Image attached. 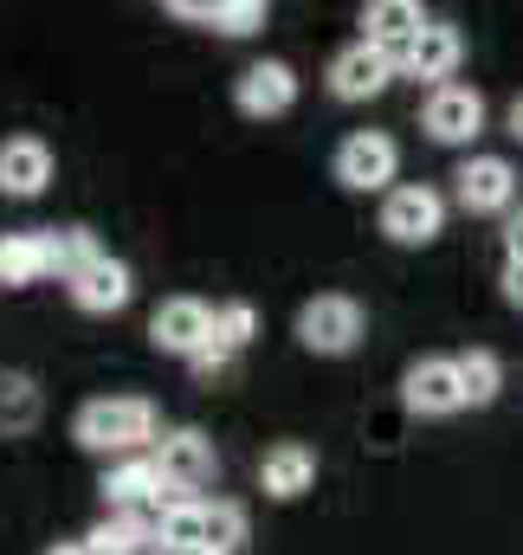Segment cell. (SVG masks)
<instances>
[{"label": "cell", "instance_id": "5b68a950", "mask_svg": "<svg viewBox=\"0 0 523 555\" xmlns=\"http://www.w3.org/2000/svg\"><path fill=\"white\" fill-rule=\"evenodd\" d=\"M394 175H400V149H394L388 130H356V137H343V149H336V181H343L349 194H388Z\"/></svg>", "mask_w": 523, "mask_h": 555}, {"label": "cell", "instance_id": "4fadbf2b", "mask_svg": "<svg viewBox=\"0 0 523 555\" xmlns=\"http://www.w3.org/2000/svg\"><path fill=\"white\" fill-rule=\"evenodd\" d=\"M233 104H240L246 117H284V111L297 104V72H291L284 59H259V65H246L240 85H233Z\"/></svg>", "mask_w": 523, "mask_h": 555}, {"label": "cell", "instance_id": "ba28073f", "mask_svg": "<svg viewBox=\"0 0 523 555\" xmlns=\"http://www.w3.org/2000/svg\"><path fill=\"white\" fill-rule=\"evenodd\" d=\"M452 194L465 214H518V168L505 155H465L452 175Z\"/></svg>", "mask_w": 523, "mask_h": 555}, {"label": "cell", "instance_id": "603a6c76", "mask_svg": "<svg viewBox=\"0 0 523 555\" xmlns=\"http://www.w3.org/2000/svg\"><path fill=\"white\" fill-rule=\"evenodd\" d=\"M259 336V310L253 304H214V349H227V356H240L246 343Z\"/></svg>", "mask_w": 523, "mask_h": 555}, {"label": "cell", "instance_id": "7c38bea8", "mask_svg": "<svg viewBox=\"0 0 523 555\" xmlns=\"http://www.w3.org/2000/svg\"><path fill=\"white\" fill-rule=\"evenodd\" d=\"M400 401L426 420L459 414V408H465V395H459V362H452V356H420V362L407 369V382H400Z\"/></svg>", "mask_w": 523, "mask_h": 555}, {"label": "cell", "instance_id": "44dd1931", "mask_svg": "<svg viewBox=\"0 0 523 555\" xmlns=\"http://www.w3.org/2000/svg\"><path fill=\"white\" fill-rule=\"evenodd\" d=\"M39 408L46 401H39V382L33 375H20V369L0 375V433H33L39 426Z\"/></svg>", "mask_w": 523, "mask_h": 555}, {"label": "cell", "instance_id": "4316f807", "mask_svg": "<svg viewBox=\"0 0 523 555\" xmlns=\"http://www.w3.org/2000/svg\"><path fill=\"white\" fill-rule=\"evenodd\" d=\"M505 297L523 310V259H505Z\"/></svg>", "mask_w": 523, "mask_h": 555}, {"label": "cell", "instance_id": "52a82bcc", "mask_svg": "<svg viewBox=\"0 0 523 555\" xmlns=\"http://www.w3.org/2000/svg\"><path fill=\"white\" fill-rule=\"evenodd\" d=\"M394 78H400V59L382 52V46H369V39H356V46H343V52L330 59V91H336L343 104H369V98H382Z\"/></svg>", "mask_w": 523, "mask_h": 555}, {"label": "cell", "instance_id": "f1b7e54d", "mask_svg": "<svg viewBox=\"0 0 523 555\" xmlns=\"http://www.w3.org/2000/svg\"><path fill=\"white\" fill-rule=\"evenodd\" d=\"M46 555H91V550H85V543H52Z\"/></svg>", "mask_w": 523, "mask_h": 555}, {"label": "cell", "instance_id": "6da1fadb", "mask_svg": "<svg viewBox=\"0 0 523 555\" xmlns=\"http://www.w3.org/2000/svg\"><path fill=\"white\" fill-rule=\"evenodd\" d=\"M72 439L98 459H136L155 446V408L142 395H104V401H85L72 420Z\"/></svg>", "mask_w": 523, "mask_h": 555}, {"label": "cell", "instance_id": "d6986e66", "mask_svg": "<svg viewBox=\"0 0 523 555\" xmlns=\"http://www.w3.org/2000/svg\"><path fill=\"white\" fill-rule=\"evenodd\" d=\"M452 362H459V395H465V408H492L498 388H505V362H498L492 349H465V356H452Z\"/></svg>", "mask_w": 523, "mask_h": 555}, {"label": "cell", "instance_id": "d4e9b609", "mask_svg": "<svg viewBox=\"0 0 523 555\" xmlns=\"http://www.w3.org/2000/svg\"><path fill=\"white\" fill-rule=\"evenodd\" d=\"M188 369H194V382H207V388H214V382H220V375H227V369H233V356H227V349H214V343H207V349H201V356H194V362H188Z\"/></svg>", "mask_w": 523, "mask_h": 555}, {"label": "cell", "instance_id": "9c48e42d", "mask_svg": "<svg viewBox=\"0 0 523 555\" xmlns=\"http://www.w3.org/2000/svg\"><path fill=\"white\" fill-rule=\"evenodd\" d=\"M149 343H155L162 356L194 362V356L214 343V310H207L201 297H162L155 317H149Z\"/></svg>", "mask_w": 523, "mask_h": 555}, {"label": "cell", "instance_id": "ffe728a7", "mask_svg": "<svg viewBox=\"0 0 523 555\" xmlns=\"http://www.w3.org/2000/svg\"><path fill=\"white\" fill-rule=\"evenodd\" d=\"M240 543H246V511L233 498H207V511H201V550L233 555Z\"/></svg>", "mask_w": 523, "mask_h": 555}, {"label": "cell", "instance_id": "9a60e30c", "mask_svg": "<svg viewBox=\"0 0 523 555\" xmlns=\"http://www.w3.org/2000/svg\"><path fill=\"white\" fill-rule=\"evenodd\" d=\"M310 485H317V452H310V446L284 439V446H271V452L259 459V491L265 498L291 504V498H304Z\"/></svg>", "mask_w": 523, "mask_h": 555}, {"label": "cell", "instance_id": "8fae6325", "mask_svg": "<svg viewBox=\"0 0 523 555\" xmlns=\"http://www.w3.org/2000/svg\"><path fill=\"white\" fill-rule=\"evenodd\" d=\"M98 491H104L111 517H142V511L155 517V511H162V491H168V485H162L155 459H149V452H136V459H117V465L104 472V485H98Z\"/></svg>", "mask_w": 523, "mask_h": 555}, {"label": "cell", "instance_id": "7402d4cb", "mask_svg": "<svg viewBox=\"0 0 523 555\" xmlns=\"http://www.w3.org/2000/svg\"><path fill=\"white\" fill-rule=\"evenodd\" d=\"M46 278V253H39V233H0V291H20Z\"/></svg>", "mask_w": 523, "mask_h": 555}, {"label": "cell", "instance_id": "83f0119b", "mask_svg": "<svg viewBox=\"0 0 523 555\" xmlns=\"http://www.w3.org/2000/svg\"><path fill=\"white\" fill-rule=\"evenodd\" d=\"M505 124H511V137L523 142V91H518V98H511V117H505Z\"/></svg>", "mask_w": 523, "mask_h": 555}, {"label": "cell", "instance_id": "ac0fdd59", "mask_svg": "<svg viewBox=\"0 0 523 555\" xmlns=\"http://www.w3.org/2000/svg\"><path fill=\"white\" fill-rule=\"evenodd\" d=\"M39 253H46V278H65V284L85 272L91 259H104V246L85 227H46L39 233Z\"/></svg>", "mask_w": 523, "mask_h": 555}, {"label": "cell", "instance_id": "8992f818", "mask_svg": "<svg viewBox=\"0 0 523 555\" xmlns=\"http://www.w3.org/2000/svg\"><path fill=\"white\" fill-rule=\"evenodd\" d=\"M420 130L433 142H446V149H459V142H479L485 137V98L472 91V85H439V91H426V104H420Z\"/></svg>", "mask_w": 523, "mask_h": 555}, {"label": "cell", "instance_id": "cb8c5ba5", "mask_svg": "<svg viewBox=\"0 0 523 555\" xmlns=\"http://www.w3.org/2000/svg\"><path fill=\"white\" fill-rule=\"evenodd\" d=\"M207 26L227 33V39H246V33L265 26V0H214L207 7Z\"/></svg>", "mask_w": 523, "mask_h": 555}, {"label": "cell", "instance_id": "3957f363", "mask_svg": "<svg viewBox=\"0 0 523 555\" xmlns=\"http://www.w3.org/2000/svg\"><path fill=\"white\" fill-rule=\"evenodd\" d=\"M362 330H369V317H362V304L343 297V291H323V297H310V304L297 310V343H304L310 356H349V349L362 343Z\"/></svg>", "mask_w": 523, "mask_h": 555}, {"label": "cell", "instance_id": "30bf717a", "mask_svg": "<svg viewBox=\"0 0 523 555\" xmlns=\"http://www.w3.org/2000/svg\"><path fill=\"white\" fill-rule=\"evenodd\" d=\"M459 59H465V33L452 26V20H426L420 26V39L400 52V78H420V85H452V72H459Z\"/></svg>", "mask_w": 523, "mask_h": 555}, {"label": "cell", "instance_id": "484cf974", "mask_svg": "<svg viewBox=\"0 0 523 555\" xmlns=\"http://www.w3.org/2000/svg\"><path fill=\"white\" fill-rule=\"evenodd\" d=\"M505 259H523V207L505 220Z\"/></svg>", "mask_w": 523, "mask_h": 555}, {"label": "cell", "instance_id": "f546056e", "mask_svg": "<svg viewBox=\"0 0 523 555\" xmlns=\"http://www.w3.org/2000/svg\"><path fill=\"white\" fill-rule=\"evenodd\" d=\"M162 555H207V550H162Z\"/></svg>", "mask_w": 523, "mask_h": 555}, {"label": "cell", "instance_id": "5bb4252c", "mask_svg": "<svg viewBox=\"0 0 523 555\" xmlns=\"http://www.w3.org/2000/svg\"><path fill=\"white\" fill-rule=\"evenodd\" d=\"M46 181H52V149H46V137H7L0 142V194L7 201H33V194H46Z\"/></svg>", "mask_w": 523, "mask_h": 555}, {"label": "cell", "instance_id": "2e32d148", "mask_svg": "<svg viewBox=\"0 0 523 555\" xmlns=\"http://www.w3.org/2000/svg\"><path fill=\"white\" fill-rule=\"evenodd\" d=\"M130 266H124V259H111V253H104V259H91V266H85V272L72 278V304H78V310H91V317H111V310H124V304H130Z\"/></svg>", "mask_w": 523, "mask_h": 555}, {"label": "cell", "instance_id": "7a4b0ae2", "mask_svg": "<svg viewBox=\"0 0 523 555\" xmlns=\"http://www.w3.org/2000/svg\"><path fill=\"white\" fill-rule=\"evenodd\" d=\"M149 459H155L168 498H201V491L220 478V452H214V439H207L201 426H175V433H162V439L149 446Z\"/></svg>", "mask_w": 523, "mask_h": 555}, {"label": "cell", "instance_id": "277c9868", "mask_svg": "<svg viewBox=\"0 0 523 555\" xmlns=\"http://www.w3.org/2000/svg\"><path fill=\"white\" fill-rule=\"evenodd\" d=\"M439 227H446V194H439V188H426V181L388 188V201H382V233H388L394 246H433Z\"/></svg>", "mask_w": 523, "mask_h": 555}, {"label": "cell", "instance_id": "e0dca14e", "mask_svg": "<svg viewBox=\"0 0 523 555\" xmlns=\"http://www.w3.org/2000/svg\"><path fill=\"white\" fill-rule=\"evenodd\" d=\"M420 26H426V13H420L413 0H369V7H362V39L382 46V52H394V59L420 39Z\"/></svg>", "mask_w": 523, "mask_h": 555}]
</instances>
